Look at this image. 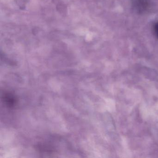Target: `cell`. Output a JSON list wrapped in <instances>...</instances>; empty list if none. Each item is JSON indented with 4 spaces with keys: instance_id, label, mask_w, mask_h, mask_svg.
Listing matches in <instances>:
<instances>
[{
    "instance_id": "obj_3",
    "label": "cell",
    "mask_w": 158,
    "mask_h": 158,
    "mask_svg": "<svg viewBox=\"0 0 158 158\" xmlns=\"http://www.w3.org/2000/svg\"><path fill=\"white\" fill-rule=\"evenodd\" d=\"M154 30L155 35L158 38V23H156L154 25Z\"/></svg>"
},
{
    "instance_id": "obj_2",
    "label": "cell",
    "mask_w": 158,
    "mask_h": 158,
    "mask_svg": "<svg viewBox=\"0 0 158 158\" xmlns=\"http://www.w3.org/2000/svg\"><path fill=\"white\" fill-rule=\"evenodd\" d=\"M136 5L138 11L144 12L149 7L150 0H136Z\"/></svg>"
},
{
    "instance_id": "obj_1",
    "label": "cell",
    "mask_w": 158,
    "mask_h": 158,
    "mask_svg": "<svg viewBox=\"0 0 158 158\" xmlns=\"http://www.w3.org/2000/svg\"><path fill=\"white\" fill-rule=\"evenodd\" d=\"M3 101L7 106L9 107H14L17 102L15 97L10 93H5L3 95Z\"/></svg>"
}]
</instances>
